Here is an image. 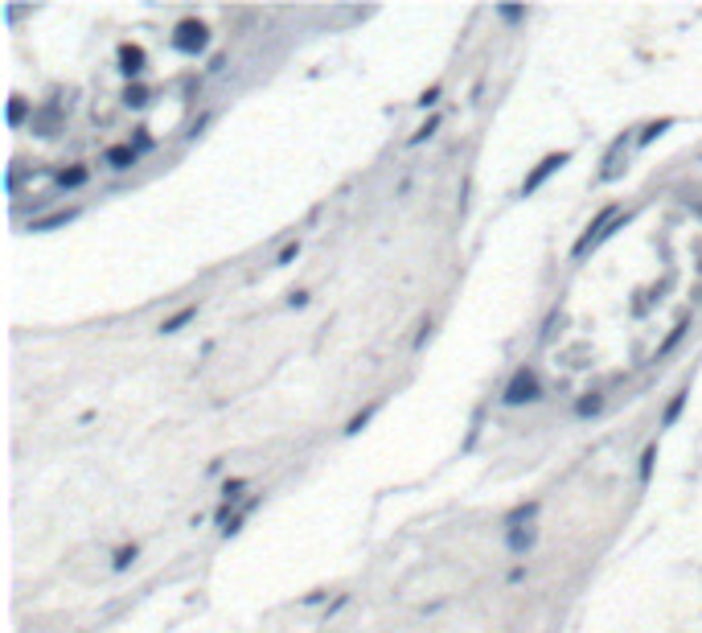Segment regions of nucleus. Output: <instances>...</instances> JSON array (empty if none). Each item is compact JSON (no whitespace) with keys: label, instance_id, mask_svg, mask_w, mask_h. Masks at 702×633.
Listing matches in <instances>:
<instances>
[{"label":"nucleus","instance_id":"1","mask_svg":"<svg viewBox=\"0 0 702 633\" xmlns=\"http://www.w3.org/2000/svg\"><path fill=\"white\" fill-rule=\"evenodd\" d=\"M616 231H621V206H604V210L596 214V222L588 226V234L575 243L571 255H575V259H583L588 251H596V247H600V243L608 239V234H616Z\"/></svg>","mask_w":702,"mask_h":633},{"label":"nucleus","instance_id":"2","mask_svg":"<svg viewBox=\"0 0 702 633\" xmlns=\"http://www.w3.org/2000/svg\"><path fill=\"white\" fill-rule=\"evenodd\" d=\"M538 399H542V383L530 367L518 370V374L509 379V387L501 391V403H506V407H522V403H538Z\"/></svg>","mask_w":702,"mask_h":633},{"label":"nucleus","instance_id":"3","mask_svg":"<svg viewBox=\"0 0 702 633\" xmlns=\"http://www.w3.org/2000/svg\"><path fill=\"white\" fill-rule=\"evenodd\" d=\"M173 46H177L181 54H201L206 46H210V29H206L201 21H181Z\"/></svg>","mask_w":702,"mask_h":633},{"label":"nucleus","instance_id":"4","mask_svg":"<svg viewBox=\"0 0 702 633\" xmlns=\"http://www.w3.org/2000/svg\"><path fill=\"white\" fill-rule=\"evenodd\" d=\"M567 161H571V152H551V156H542L538 169H534V173H530V177L522 181V194H534V189H538V185L546 181L551 173H558V169L567 165Z\"/></svg>","mask_w":702,"mask_h":633},{"label":"nucleus","instance_id":"5","mask_svg":"<svg viewBox=\"0 0 702 633\" xmlns=\"http://www.w3.org/2000/svg\"><path fill=\"white\" fill-rule=\"evenodd\" d=\"M119 70L124 74H140L144 70V50L140 46H119Z\"/></svg>","mask_w":702,"mask_h":633},{"label":"nucleus","instance_id":"6","mask_svg":"<svg viewBox=\"0 0 702 633\" xmlns=\"http://www.w3.org/2000/svg\"><path fill=\"white\" fill-rule=\"evenodd\" d=\"M136 156H140V152L131 149V144H115V149H107L103 161H107L111 169H131V165H136Z\"/></svg>","mask_w":702,"mask_h":633},{"label":"nucleus","instance_id":"7","mask_svg":"<svg viewBox=\"0 0 702 633\" xmlns=\"http://www.w3.org/2000/svg\"><path fill=\"white\" fill-rule=\"evenodd\" d=\"M194 316H197V304H185V309H177V313H173V316H169V321H164L161 329H164V334H177L181 325H189V321H194Z\"/></svg>","mask_w":702,"mask_h":633},{"label":"nucleus","instance_id":"8","mask_svg":"<svg viewBox=\"0 0 702 633\" xmlns=\"http://www.w3.org/2000/svg\"><path fill=\"white\" fill-rule=\"evenodd\" d=\"M653 461H657V444H649V449L641 452V485H649V477H653Z\"/></svg>","mask_w":702,"mask_h":633},{"label":"nucleus","instance_id":"9","mask_svg":"<svg viewBox=\"0 0 702 633\" xmlns=\"http://www.w3.org/2000/svg\"><path fill=\"white\" fill-rule=\"evenodd\" d=\"M682 407H686V391H678V395L670 399V407H666V416H661V428H670L673 419L682 416Z\"/></svg>","mask_w":702,"mask_h":633},{"label":"nucleus","instance_id":"10","mask_svg":"<svg viewBox=\"0 0 702 633\" xmlns=\"http://www.w3.org/2000/svg\"><path fill=\"white\" fill-rule=\"evenodd\" d=\"M82 181H86V169H62V173H58V185H62V189H74V185H82Z\"/></svg>","mask_w":702,"mask_h":633},{"label":"nucleus","instance_id":"11","mask_svg":"<svg viewBox=\"0 0 702 633\" xmlns=\"http://www.w3.org/2000/svg\"><path fill=\"white\" fill-rule=\"evenodd\" d=\"M436 128H440V116H431V119H427V124H423V128H419L415 136H411L407 144H411V149H419L423 140H431V136H436Z\"/></svg>","mask_w":702,"mask_h":633},{"label":"nucleus","instance_id":"12","mask_svg":"<svg viewBox=\"0 0 702 633\" xmlns=\"http://www.w3.org/2000/svg\"><path fill=\"white\" fill-rule=\"evenodd\" d=\"M600 407H604V395H588V399L575 403V416H596Z\"/></svg>","mask_w":702,"mask_h":633},{"label":"nucleus","instance_id":"13","mask_svg":"<svg viewBox=\"0 0 702 633\" xmlns=\"http://www.w3.org/2000/svg\"><path fill=\"white\" fill-rule=\"evenodd\" d=\"M666 128H673V119H657V124H649V128L641 132V140H637V144H653L657 136L666 132Z\"/></svg>","mask_w":702,"mask_h":633},{"label":"nucleus","instance_id":"14","mask_svg":"<svg viewBox=\"0 0 702 633\" xmlns=\"http://www.w3.org/2000/svg\"><path fill=\"white\" fill-rule=\"evenodd\" d=\"M136 555H140L136 547H119V551H115V559H111V567H115V572H128Z\"/></svg>","mask_w":702,"mask_h":633},{"label":"nucleus","instance_id":"15","mask_svg":"<svg viewBox=\"0 0 702 633\" xmlns=\"http://www.w3.org/2000/svg\"><path fill=\"white\" fill-rule=\"evenodd\" d=\"M686 329H690L686 321H682V325H673V334L666 337V346H661V350H657V358H666V354H670L673 346H678V342H682V337H686Z\"/></svg>","mask_w":702,"mask_h":633},{"label":"nucleus","instance_id":"16","mask_svg":"<svg viewBox=\"0 0 702 633\" xmlns=\"http://www.w3.org/2000/svg\"><path fill=\"white\" fill-rule=\"evenodd\" d=\"M374 412H378V403H370V407L361 412V416H353L349 424H345V432H349V436H353V432H361V424H370V416H374Z\"/></svg>","mask_w":702,"mask_h":633},{"label":"nucleus","instance_id":"17","mask_svg":"<svg viewBox=\"0 0 702 633\" xmlns=\"http://www.w3.org/2000/svg\"><path fill=\"white\" fill-rule=\"evenodd\" d=\"M497 17H501V21H526V17H530V9H518V4H501V9H497Z\"/></svg>","mask_w":702,"mask_h":633},{"label":"nucleus","instance_id":"18","mask_svg":"<svg viewBox=\"0 0 702 633\" xmlns=\"http://www.w3.org/2000/svg\"><path fill=\"white\" fill-rule=\"evenodd\" d=\"M124 103H131V107H144V103H148V91H144V86H128Z\"/></svg>","mask_w":702,"mask_h":633},{"label":"nucleus","instance_id":"19","mask_svg":"<svg viewBox=\"0 0 702 633\" xmlns=\"http://www.w3.org/2000/svg\"><path fill=\"white\" fill-rule=\"evenodd\" d=\"M70 218H74V214L66 210V214H54V218H46V222H33V231H49V226H62V222H70Z\"/></svg>","mask_w":702,"mask_h":633},{"label":"nucleus","instance_id":"20","mask_svg":"<svg viewBox=\"0 0 702 633\" xmlns=\"http://www.w3.org/2000/svg\"><path fill=\"white\" fill-rule=\"evenodd\" d=\"M296 255H300V243H288V247H284V251L276 255V264H279V267H284V264H292Z\"/></svg>","mask_w":702,"mask_h":633},{"label":"nucleus","instance_id":"21","mask_svg":"<svg viewBox=\"0 0 702 633\" xmlns=\"http://www.w3.org/2000/svg\"><path fill=\"white\" fill-rule=\"evenodd\" d=\"M415 103H419V107H436V103H440V86H431V91H423V95H419Z\"/></svg>","mask_w":702,"mask_h":633},{"label":"nucleus","instance_id":"22","mask_svg":"<svg viewBox=\"0 0 702 633\" xmlns=\"http://www.w3.org/2000/svg\"><path fill=\"white\" fill-rule=\"evenodd\" d=\"M288 304H292V309H304V304H309V292H292V296H288Z\"/></svg>","mask_w":702,"mask_h":633}]
</instances>
